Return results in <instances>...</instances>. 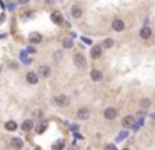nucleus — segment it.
Listing matches in <instances>:
<instances>
[{"mask_svg": "<svg viewBox=\"0 0 155 150\" xmlns=\"http://www.w3.org/2000/svg\"><path fill=\"white\" fill-rule=\"evenodd\" d=\"M54 104L58 105V107H69L70 98H69L67 95H57V97L54 98Z\"/></svg>", "mask_w": 155, "mask_h": 150, "instance_id": "1", "label": "nucleus"}, {"mask_svg": "<svg viewBox=\"0 0 155 150\" xmlns=\"http://www.w3.org/2000/svg\"><path fill=\"white\" fill-rule=\"evenodd\" d=\"M117 115H119V112H117V108H113V107H108V108L104 110V117L107 118V120H113Z\"/></svg>", "mask_w": 155, "mask_h": 150, "instance_id": "2", "label": "nucleus"}, {"mask_svg": "<svg viewBox=\"0 0 155 150\" xmlns=\"http://www.w3.org/2000/svg\"><path fill=\"white\" fill-rule=\"evenodd\" d=\"M52 70L48 65H42V67H39V72H37V75L39 77H43V79H47V77H50Z\"/></svg>", "mask_w": 155, "mask_h": 150, "instance_id": "3", "label": "nucleus"}, {"mask_svg": "<svg viewBox=\"0 0 155 150\" xmlns=\"http://www.w3.org/2000/svg\"><path fill=\"white\" fill-rule=\"evenodd\" d=\"M73 64H75L79 68L85 67V65H87V62H85V57H83L82 54H75V55H73Z\"/></svg>", "mask_w": 155, "mask_h": 150, "instance_id": "4", "label": "nucleus"}, {"mask_svg": "<svg viewBox=\"0 0 155 150\" xmlns=\"http://www.w3.org/2000/svg\"><path fill=\"white\" fill-rule=\"evenodd\" d=\"M112 29L115 30V32H122V30L125 29V23H123V20H120V18H115V20L112 22Z\"/></svg>", "mask_w": 155, "mask_h": 150, "instance_id": "5", "label": "nucleus"}, {"mask_svg": "<svg viewBox=\"0 0 155 150\" xmlns=\"http://www.w3.org/2000/svg\"><path fill=\"white\" fill-rule=\"evenodd\" d=\"M77 117H79L80 120H87V118L90 117V110H88V108H85V107L79 108V112H77Z\"/></svg>", "mask_w": 155, "mask_h": 150, "instance_id": "6", "label": "nucleus"}, {"mask_svg": "<svg viewBox=\"0 0 155 150\" xmlns=\"http://www.w3.org/2000/svg\"><path fill=\"white\" fill-rule=\"evenodd\" d=\"M122 125L125 127V129H129V127H134V125H135V118L132 117V115H127V117L122 118Z\"/></svg>", "mask_w": 155, "mask_h": 150, "instance_id": "7", "label": "nucleus"}, {"mask_svg": "<svg viewBox=\"0 0 155 150\" xmlns=\"http://www.w3.org/2000/svg\"><path fill=\"white\" fill-rule=\"evenodd\" d=\"M25 77H27V82L32 83V85H35V83L39 82V79H40L39 75H37V72H29V73H27Z\"/></svg>", "mask_w": 155, "mask_h": 150, "instance_id": "8", "label": "nucleus"}, {"mask_svg": "<svg viewBox=\"0 0 155 150\" xmlns=\"http://www.w3.org/2000/svg\"><path fill=\"white\" fill-rule=\"evenodd\" d=\"M52 22L54 23H64V17H62V14L58 10L52 12Z\"/></svg>", "mask_w": 155, "mask_h": 150, "instance_id": "9", "label": "nucleus"}, {"mask_svg": "<svg viewBox=\"0 0 155 150\" xmlns=\"http://www.w3.org/2000/svg\"><path fill=\"white\" fill-rule=\"evenodd\" d=\"M70 15H72L73 18H80L82 17V8H80L79 5H73V7L70 8Z\"/></svg>", "mask_w": 155, "mask_h": 150, "instance_id": "10", "label": "nucleus"}, {"mask_svg": "<svg viewBox=\"0 0 155 150\" xmlns=\"http://www.w3.org/2000/svg\"><path fill=\"white\" fill-rule=\"evenodd\" d=\"M10 145L14 150H22V147H23V142H22L20 139H12L10 140Z\"/></svg>", "mask_w": 155, "mask_h": 150, "instance_id": "11", "label": "nucleus"}, {"mask_svg": "<svg viewBox=\"0 0 155 150\" xmlns=\"http://www.w3.org/2000/svg\"><path fill=\"white\" fill-rule=\"evenodd\" d=\"M102 77H104V75H102L100 70H92V72H90V79L94 80V82H100Z\"/></svg>", "mask_w": 155, "mask_h": 150, "instance_id": "12", "label": "nucleus"}, {"mask_svg": "<svg viewBox=\"0 0 155 150\" xmlns=\"http://www.w3.org/2000/svg\"><path fill=\"white\" fill-rule=\"evenodd\" d=\"M90 55H92V58H100L102 57V47H94Z\"/></svg>", "mask_w": 155, "mask_h": 150, "instance_id": "13", "label": "nucleus"}, {"mask_svg": "<svg viewBox=\"0 0 155 150\" xmlns=\"http://www.w3.org/2000/svg\"><path fill=\"white\" fill-rule=\"evenodd\" d=\"M30 42L32 43H40L42 42V35H40V33H37V32H33V33H30Z\"/></svg>", "mask_w": 155, "mask_h": 150, "instance_id": "14", "label": "nucleus"}, {"mask_svg": "<svg viewBox=\"0 0 155 150\" xmlns=\"http://www.w3.org/2000/svg\"><path fill=\"white\" fill-rule=\"evenodd\" d=\"M150 35H152V30L150 29H148V27H144V29H142L140 30V37H142V39H150Z\"/></svg>", "mask_w": 155, "mask_h": 150, "instance_id": "15", "label": "nucleus"}, {"mask_svg": "<svg viewBox=\"0 0 155 150\" xmlns=\"http://www.w3.org/2000/svg\"><path fill=\"white\" fill-rule=\"evenodd\" d=\"M17 127H18V125L15 123L14 120H10V122H7V123H5V130H8V132H14V130H17Z\"/></svg>", "mask_w": 155, "mask_h": 150, "instance_id": "16", "label": "nucleus"}, {"mask_svg": "<svg viewBox=\"0 0 155 150\" xmlns=\"http://www.w3.org/2000/svg\"><path fill=\"white\" fill-rule=\"evenodd\" d=\"M32 127H33V122L32 120H25L23 123H22V130H25V132L32 130Z\"/></svg>", "mask_w": 155, "mask_h": 150, "instance_id": "17", "label": "nucleus"}, {"mask_svg": "<svg viewBox=\"0 0 155 150\" xmlns=\"http://www.w3.org/2000/svg\"><path fill=\"white\" fill-rule=\"evenodd\" d=\"M62 45H64V48H72V47H73V40L72 39H64Z\"/></svg>", "mask_w": 155, "mask_h": 150, "instance_id": "18", "label": "nucleus"}, {"mask_svg": "<svg viewBox=\"0 0 155 150\" xmlns=\"http://www.w3.org/2000/svg\"><path fill=\"white\" fill-rule=\"evenodd\" d=\"M140 107H142V108H148V107H150V100H148V98H144V100L140 102Z\"/></svg>", "mask_w": 155, "mask_h": 150, "instance_id": "19", "label": "nucleus"}, {"mask_svg": "<svg viewBox=\"0 0 155 150\" xmlns=\"http://www.w3.org/2000/svg\"><path fill=\"white\" fill-rule=\"evenodd\" d=\"M112 45H113V40H112V39H107V40H104V47H105V48H110Z\"/></svg>", "mask_w": 155, "mask_h": 150, "instance_id": "20", "label": "nucleus"}, {"mask_svg": "<svg viewBox=\"0 0 155 150\" xmlns=\"http://www.w3.org/2000/svg\"><path fill=\"white\" fill-rule=\"evenodd\" d=\"M45 129H47V125H43V123H42V125H39V129H37V133H42Z\"/></svg>", "mask_w": 155, "mask_h": 150, "instance_id": "21", "label": "nucleus"}, {"mask_svg": "<svg viewBox=\"0 0 155 150\" xmlns=\"http://www.w3.org/2000/svg\"><path fill=\"white\" fill-rule=\"evenodd\" d=\"M27 52H29V54H35V52H37V48H35V47H32V45H30L29 48H27Z\"/></svg>", "mask_w": 155, "mask_h": 150, "instance_id": "22", "label": "nucleus"}, {"mask_svg": "<svg viewBox=\"0 0 155 150\" xmlns=\"http://www.w3.org/2000/svg\"><path fill=\"white\" fill-rule=\"evenodd\" d=\"M17 2H18V4H20V5H25V4H29L30 0H17Z\"/></svg>", "mask_w": 155, "mask_h": 150, "instance_id": "23", "label": "nucleus"}, {"mask_svg": "<svg viewBox=\"0 0 155 150\" xmlns=\"http://www.w3.org/2000/svg\"><path fill=\"white\" fill-rule=\"evenodd\" d=\"M64 147V142H58V145H55V150H60Z\"/></svg>", "mask_w": 155, "mask_h": 150, "instance_id": "24", "label": "nucleus"}, {"mask_svg": "<svg viewBox=\"0 0 155 150\" xmlns=\"http://www.w3.org/2000/svg\"><path fill=\"white\" fill-rule=\"evenodd\" d=\"M107 148H108V150H115V147H113V145H108Z\"/></svg>", "mask_w": 155, "mask_h": 150, "instance_id": "25", "label": "nucleus"}, {"mask_svg": "<svg viewBox=\"0 0 155 150\" xmlns=\"http://www.w3.org/2000/svg\"><path fill=\"white\" fill-rule=\"evenodd\" d=\"M69 150H77V147H70V148Z\"/></svg>", "mask_w": 155, "mask_h": 150, "instance_id": "26", "label": "nucleus"}, {"mask_svg": "<svg viewBox=\"0 0 155 150\" xmlns=\"http://www.w3.org/2000/svg\"><path fill=\"white\" fill-rule=\"evenodd\" d=\"M123 150H130V148H123Z\"/></svg>", "mask_w": 155, "mask_h": 150, "instance_id": "27", "label": "nucleus"}]
</instances>
